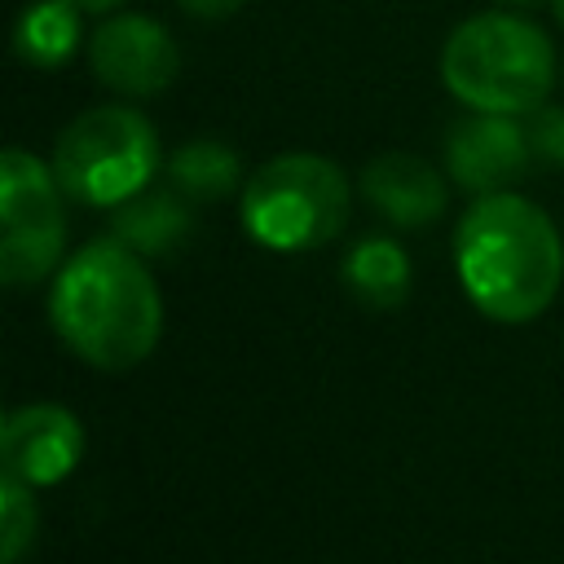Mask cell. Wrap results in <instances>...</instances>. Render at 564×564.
<instances>
[{"label": "cell", "instance_id": "obj_10", "mask_svg": "<svg viewBox=\"0 0 564 564\" xmlns=\"http://www.w3.org/2000/svg\"><path fill=\"white\" fill-rule=\"evenodd\" d=\"M361 194L379 216H388L401 229L432 225L449 203V189H445L441 172L432 163L414 159V154H401V150L379 154V159L366 163Z\"/></svg>", "mask_w": 564, "mask_h": 564}, {"label": "cell", "instance_id": "obj_2", "mask_svg": "<svg viewBox=\"0 0 564 564\" xmlns=\"http://www.w3.org/2000/svg\"><path fill=\"white\" fill-rule=\"evenodd\" d=\"M454 264L485 317L520 326L551 308L564 282V242L538 203L498 189L480 194L458 220Z\"/></svg>", "mask_w": 564, "mask_h": 564}, {"label": "cell", "instance_id": "obj_20", "mask_svg": "<svg viewBox=\"0 0 564 564\" xmlns=\"http://www.w3.org/2000/svg\"><path fill=\"white\" fill-rule=\"evenodd\" d=\"M520 4H538V0H520Z\"/></svg>", "mask_w": 564, "mask_h": 564}, {"label": "cell", "instance_id": "obj_6", "mask_svg": "<svg viewBox=\"0 0 564 564\" xmlns=\"http://www.w3.org/2000/svg\"><path fill=\"white\" fill-rule=\"evenodd\" d=\"M62 181L53 163L4 150L0 159V278L9 286H31L62 264L66 247V212Z\"/></svg>", "mask_w": 564, "mask_h": 564}, {"label": "cell", "instance_id": "obj_4", "mask_svg": "<svg viewBox=\"0 0 564 564\" xmlns=\"http://www.w3.org/2000/svg\"><path fill=\"white\" fill-rule=\"evenodd\" d=\"M348 176L322 154H278L247 176L242 225L269 251H313L348 225Z\"/></svg>", "mask_w": 564, "mask_h": 564}, {"label": "cell", "instance_id": "obj_13", "mask_svg": "<svg viewBox=\"0 0 564 564\" xmlns=\"http://www.w3.org/2000/svg\"><path fill=\"white\" fill-rule=\"evenodd\" d=\"M348 291L370 308H397L410 291V256L388 238H366L344 256Z\"/></svg>", "mask_w": 564, "mask_h": 564}, {"label": "cell", "instance_id": "obj_8", "mask_svg": "<svg viewBox=\"0 0 564 564\" xmlns=\"http://www.w3.org/2000/svg\"><path fill=\"white\" fill-rule=\"evenodd\" d=\"M529 159H533V145L524 123H516V115L471 110L445 137V167L476 198L511 189L529 172Z\"/></svg>", "mask_w": 564, "mask_h": 564}, {"label": "cell", "instance_id": "obj_7", "mask_svg": "<svg viewBox=\"0 0 564 564\" xmlns=\"http://www.w3.org/2000/svg\"><path fill=\"white\" fill-rule=\"evenodd\" d=\"M88 66L119 97H159L181 70V48L159 18L115 13L88 35Z\"/></svg>", "mask_w": 564, "mask_h": 564}, {"label": "cell", "instance_id": "obj_17", "mask_svg": "<svg viewBox=\"0 0 564 564\" xmlns=\"http://www.w3.org/2000/svg\"><path fill=\"white\" fill-rule=\"evenodd\" d=\"M247 0H181V9L198 22H225L229 13H238Z\"/></svg>", "mask_w": 564, "mask_h": 564}, {"label": "cell", "instance_id": "obj_11", "mask_svg": "<svg viewBox=\"0 0 564 564\" xmlns=\"http://www.w3.org/2000/svg\"><path fill=\"white\" fill-rule=\"evenodd\" d=\"M189 229L194 212L181 189H141L115 207V238L141 256H172Z\"/></svg>", "mask_w": 564, "mask_h": 564}, {"label": "cell", "instance_id": "obj_12", "mask_svg": "<svg viewBox=\"0 0 564 564\" xmlns=\"http://www.w3.org/2000/svg\"><path fill=\"white\" fill-rule=\"evenodd\" d=\"M79 13L70 0H35L22 9L18 31H13V48L22 62L31 66H66L79 48Z\"/></svg>", "mask_w": 564, "mask_h": 564}, {"label": "cell", "instance_id": "obj_5", "mask_svg": "<svg viewBox=\"0 0 564 564\" xmlns=\"http://www.w3.org/2000/svg\"><path fill=\"white\" fill-rule=\"evenodd\" d=\"M53 172L66 198L88 207H119L159 172L154 123L132 106H93L62 128L53 145Z\"/></svg>", "mask_w": 564, "mask_h": 564}, {"label": "cell", "instance_id": "obj_19", "mask_svg": "<svg viewBox=\"0 0 564 564\" xmlns=\"http://www.w3.org/2000/svg\"><path fill=\"white\" fill-rule=\"evenodd\" d=\"M551 4H555V18L564 22V0H551Z\"/></svg>", "mask_w": 564, "mask_h": 564}, {"label": "cell", "instance_id": "obj_18", "mask_svg": "<svg viewBox=\"0 0 564 564\" xmlns=\"http://www.w3.org/2000/svg\"><path fill=\"white\" fill-rule=\"evenodd\" d=\"M75 9H84V13H110V9H119V4H128V0H70Z\"/></svg>", "mask_w": 564, "mask_h": 564}, {"label": "cell", "instance_id": "obj_14", "mask_svg": "<svg viewBox=\"0 0 564 564\" xmlns=\"http://www.w3.org/2000/svg\"><path fill=\"white\" fill-rule=\"evenodd\" d=\"M167 176H172V185H176L189 203H207V198H225V194L238 189L242 163H238V154H234L225 141L198 137V141H185V145L167 159Z\"/></svg>", "mask_w": 564, "mask_h": 564}, {"label": "cell", "instance_id": "obj_15", "mask_svg": "<svg viewBox=\"0 0 564 564\" xmlns=\"http://www.w3.org/2000/svg\"><path fill=\"white\" fill-rule=\"evenodd\" d=\"M35 524H40V511H35L31 485L4 471L0 480V560L4 564H22V555L35 542Z\"/></svg>", "mask_w": 564, "mask_h": 564}, {"label": "cell", "instance_id": "obj_9", "mask_svg": "<svg viewBox=\"0 0 564 564\" xmlns=\"http://www.w3.org/2000/svg\"><path fill=\"white\" fill-rule=\"evenodd\" d=\"M84 454V427L70 410L35 401V405H18L4 414L0 423V458L4 471L35 485H57L62 476L75 471Z\"/></svg>", "mask_w": 564, "mask_h": 564}, {"label": "cell", "instance_id": "obj_3", "mask_svg": "<svg viewBox=\"0 0 564 564\" xmlns=\"http://www.w3.org/2000/svg\"><path fill=\"white\" fill-rule=\"evenodd\" d=\"M445 88L489 115H533L555 88V44L520 13H476L441 48Z\"/></svg>", "mask_w": 564, "mask_h": 564}, {"label": "cell", "instance_id": "obj_1", "mask_svg": "<svg viewBox=\"0 0 564 564\" xmlns=\"http://www.w3.org/2000/svg\"><path fill=\"white\" fill-rule=\"evenodd\" d=\"M48 317L62 344L97 370L141 366L163 335V300L145 256L119 238H97L57 269Z\"/></svg>", "mask_w": 564, "mask_h": 564}, {"label": "cell", "instance_id": "obj_16", "mask_svg": "<svg viewBox=\"0 0 564 564\" xmlns=\"http://www.w3.org/2000/svg\"><path fill=\"white\" fill-rule=\"evenodd\" d=\"M533 159H542L546 167H564V106H538L524 123Z\"/></svg>", "mask_w": 564, "mask_h": 564}]
</instances>
